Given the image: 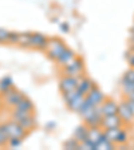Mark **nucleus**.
<instances>
[{
    "instance_id": "1",
    "label": "nucleus",
    "mask_w": 134,
    "mask_h": 150,
    "mask_svg": "<svg viewBox=\"0 0 134 150\" xmlns=\"http://www.w3.org/2000/svg\"><path fill=\"white\" fill-rule=\"evenodd\" d=\"M11 118L16 121L23 129L31 133L36 127V118L34 115V111H24V110L11 109Z\"/></svg>"
},
{
    "instance_id": "2",
    "label": "nucleus",
    "mask_w": 134,
    "mask_h": 150,
    "mask_svg": "<svg viewBox=\"0 0 134 150\" xmlns=\"http://www.w3.org/2000/svg\"><path fill=\"white\" fill-rule=\"evenodd\" d=\"M66 47L67 46H66V43L62 40V39H59V38H50L44 52H46V55H47L48 59L55 62V60L59 58L60 54L65 51Z\"/></svg>"
},
{
    "instance_id": "3",
    "label": "nucleus",
    "mask_w": 134,
    "mask_h": 150,
    "mask_svg": "<svg viewBox=\"0 0 134 150\" xmlns=\"http://www.w3.org/2000/svg\"><path fill=\"white\" fill-rule=\"evenodd\" d=\"M84 72V60L81 56H75L71 62H69L65 67H62V74L63 75H70V76H82Z\"/></svg>"
},
{
    "instance_id": "4",
    "label": "nucleus",
    "mask_w": 134,
    "mask_h": 150,
    "mask_svg": "<svg viewBox=\"0 0 134 150\" xmlns=\"http://www.w3.org/2000/svg\"><path fill=\"white\" fill-rule=\"evenodd\" d=\"M6 130L7 135H8V139L11 138H27L28 134H30V131H27L26 129H23L22 126L19 125L16 121H13L12 118L9 119V121H6L4 123H1Z\"/></svg>"
},
{
    "instance_id": "5",
    "label": "nucleus",
    "mask_w": 134,
    "mask_h": 150,
    "mask_svg": "<svg viewBox=\"0 0 134 150\" xmlns=\"http://www.w3.org/2000/svg\"><path fill=\"white\" fill-rule=\"evenodd\" d=\"M62 95H63V100L67 105L69 110H71L74 112H78L79 107H81V105L84 100L83 94H81L78 90H74V91H70V93H63Z\"/></svg>"
},
{
    "instance_id": "6",
    "label": "nucleus",
    "mask_w": 134,
    "mask_h": 150,
    "mask_svg": "<svg viewBox=\"0 0 134 150\" xmlns=\"http://www.w3.org/2000/svg\"><path fill=\"white\" fill-rule=\"evenodd\" d=\"M23 97H24V94L20 93V91H19L18 88H15V86H13L12 88H9L8 91L1 94V102H3V105L7 109H13V107L16 106V103L22 99Z\"/></svg>"
},
{
    "instance_id": "7",
    "label": "nucleus",
    "mask_w": 134,
    "mask_h": 150,
    "mask_svg": "<svg viewBox=\"0 0 134 150\" xmlns=\"http://www.w3.org/2000/svg\"><path fill=\"white\" fill-rule=\"evenodd\" d=\"M81 78V76H79ZM79 78L77 76H70V75H62L59 79V90L60 93H70V91L77 90L79 83Z\"/></svg>"
},
{
    "instance_id": "8",
    "label": "nucleus",
    "mask_w": 134,
    "mask_h": 150,
    "mask_svg": "<svg viewBox=\"0 0 134 150\" xmlns=\"http://www.w3.org/2000/svg\"><path fill=\"white\" fill-rule=\"evenodd\" d=\"M118 115L121 117L123 125H129V123H133L134 122V112L129 107L126 99H123L122 102L118 103Z\"/></svg>"
},
{
    "instance_id": "9",
    "label": "nucleus",
    "mask_w": 134,
    "mask_h": 150,
    "mask_svg": "<svg viewBox=\"0 0 134 150\" xmlns=\"http://www.w3.org/2000/svg\"><path fill=\"white\" fill-rule=\"evenodd\" d=\"M98 109H99V112L102 114V117L117 114L118 112V102H116L114 99H110V98H106L98 106Z\"/></svg>"
},
{
    "instance_id": "10",
    "label": "nucleus",
    "mask_w": 134,
    "mask_h": 150,
    "mask_svg": "<svg viewBox=\"0 0 134 150\" xmlns=\"http://www.w3.org/2000/svg\"><path fill=\"white\" fill-rule=\"evenodd\" d=\"M48 39H50V38L44 34H40V32H32L31 48H35V50H39V51H44L47 47V43H48Z\"/></svg>"
},
{
    "instance_id": "11",
    "label": "nucleus",
    "mask_w": 134,
    "mask_h": 150,
    "mask_svg": "<svg viewBox=\"0 0 134 150\" xmlns=\"http://www.w3.org/2000/svg\"><path fill=\"white\" fill-rule=\"evenodd\" d=\"M123 126V122H122L121 117L117 114H111V115H105L102 117V122H101V127L105 130V129H110V127H121Z\"/></svg>"
},
{
    "instance_id": "12",
    "label": "nucleus",
    "mask_w": 134,
    "mask_h": 150,
    "mask_svg": "<svg viewBox=\"0 0 134 150\" xmlns=\"http://www.w3.org/2000/svg\"><path fill=\"white\" fill-rule=\"evenodd\" d=\"M86 99H87L89 102L93 103L94 106H99L101 103L106 99V95L102 93V90H101L98 86H94L93 90L86 95Z\"/></svg>"
},
{
    "instance_id": "13",
    "label": "nucleus",
    "mask_w": 134,
    "mask_h": 150,
    "mask_svg": "<svg viewBox=\"0 0 134 150\" xmlns=\"http://www.w3.org/2000/svg\"><path fill=\"white\" fill-rule=\"evenodd\" d=\"M94 86H95V83H94L93 79H90L89 76H86V75H82L81 78H79V83H78L77 90L86 97V95H87V94L93 90Z\"/></svg>"
},
{
    "instance_id": "14",
    "label": "nucleus",
    "mask_w": 134,
    "mask_h": 150,
    "mask_svg": "<svg viewBox=\"0 0 134 150\" xmlns=\"http://www.w3.org/2000/svg\"><path fill=\"white\" fill-rule=\"evenodd\" d=\"M98 110V106H94L91 102H89L87 99H86V97H84V100H83V103L81 105V107H79V110H78V114L82 117V119H86V118H89L90 115H93L94 112Z\"/></svg>"
},
{
    "instance_id": "15",
    "label": "nucleus",
    "mask_w": 134,
    "mask_h": 150,
    "mask_svg": "<svg viewBox=\"0 0 134 150\" xmlns=\"http://www.w3.org/2000/svg\"><path fill=\"white\" fill-rule=\"evenodd\" d=\"M75 56H77L75 51L72 50V48H70V47H66L65 51H63V52L60 54L59 58H58V59H56L55 62H56V64H58V66L60 67V69H62V67H65V66L69 62H71V60L74 59Z\"/></svg>"
},
{
    "instance_id": "16",
    "label": "nucleus",
    "mask_w": 134,
    "mask_h": 150,
    "mask_svg": "<svg viewBox=\"0 0 134 150\" xmlns=\"http://www.w3.org/2000/svg\"><path fill=\"white\" fill-rule=\"evenodd\" d=\"M103 137V129L99 126H95V127H89V134H87V139L91 145L94 146L95 150V145L99 142V139Z\"/></svg>"
},
{
    "instance_id": "17",
    "label": "nucleus",
    "mask_w": 134,
    "mask_h": 150,
    "mask_svg": "<svg viewBox=\"0 0 134 150\" xmlns=\"http://www.w3.org/2000/svg\"><path fill=\"white\" fill-rule=\"evenodd\" d=\"M87 134H89V126L84 123V125H79L75 127L74 133H72V137L81 144V142H84L87 139Z\"/></svg>"
},
{
    "instance_id": "18",
    "label": "nucleus",
    "mask_w": 134,
    "mask_h": 150,
    "mask_svg": "<svg viewBox=\"0 0 134 150\" xmlns=\"http://www.w3.org/2000/svg\"><path fill=\"white\" fill-rule=\"evenodd\" d=\"M13 109L24 110V111H34V102H32L30 98H27V97L24 95L22 99H20L18 103H16V106L13 107Z\"/></svg>"
},
{
    "instance_id": "19",
    "label": "nucleus",
    "mask_w": 134,
    "mask_h": 150,
    "mask_svg": "<svg viewBox=\"0 0 134 150\" xmlns=\"http://www.w3.org/2000/svg\"><path fill=\"white\" fill-rule=\"evenodd\" d=\"M101 122H102V114L99 112V109L94 112L93 115H90L89 118L84 119V123L89 127H95V126H99L101 127Z\"/></svg>"
},
{
    "instance_id": "20",
    "label": "nucleus",
    "mask_w": 134,
    "mask_h": 150,
    "mask_svg": "<svg viewBox=\"0 0 134 150\" xmlns=\"http://www.w3.org/2000/svg\"><path fill=\"white\" fill-rule=\"evenodd\" d=\"M116 146L117 145L114 144V142L107 139L105 133H103V137L101 138L99 142L95 145V150H113V149H116Z\"/></svg>"
},
{
    "instance_id": "21",
    "label": "nucleus",
    "mask_w": 134,
    "mask_h": 150,
    "mask_svg": "<svg viewBox=\"0 0 134 150\" xmlns=\"http://www.w3.org/2000/svg\"><path fill=\"white\" fill-rule=\"evenodd\" d=\"M31 39H32V32H20L18 46L23 47V48H31Z\"/></svg>"
},
{
    "instance_id": "22",
    "label": "nucleus",
    "mask_w": 134,
    "mask_h": 150,
    "mask_svg": "<svg viewBox=\"0 0 134 150\" xmlns=\"http://www.w3.org/2000/svg\"><path fill=\"white\" fill-rule=\"evenodd\" d=\"M128 142H129V133H128V130L122 126L118 133V137H117L116 145H118V146H125Z\"/></svg>"
},
{
    "instance_id": "23",
    "label": "nucleus",
    "mask_w": 134,
    "mask_h": 150,
    "mask_svg": "<svg viewBox=\"0 0 134 150\" xmlns=\"http://www.w3.org/2000/svg\"><path fill=\"white\" fill-rule=\"evenodd\" d=\"M13 87V79L11 76H3L0 79V93L3 94Z\"/></svg>"
},
{
    "instance_id": "24",
    "label": "nucleus",
    "mask_w": 134,
    "mask_h": 150,
    "mask_svg": "<svg viewBox=\"0 0 134 150\" xmlns=\"http://www.w3.org/2000/svg\"><path fill=\"white\" fill-rule=\"evenodd\" d=\"M121 127H122V126H121ZM121 127H110V129H105V130H103V133H105V135H106L107 139L111 141V142H114V144H116L117 137H118V133H119V130H121Z\"/></svg>"
},
{
    "instance_id": "25",
    "label": "nucleus",
    "mask_w": 134,
    "mask_h": 150,
    "mask_svg": "<svg viewBox=\"0 0 134 150\" xmlns=\"http://www.w3.org/2000/svg\"><path fill=\"white\" fill-rule=\"evenodd\" d=\"M121 90L123 93V95H129V94L134 93V82H129V81H123L121 79Z\"/></svg>"
},
{
    "instance_id": "26",
    "label": "nucleus",
    "mask_w": 134,
    "mask_h": 150,
    "mask_svg": "<svg viewBox=\"0 0 134 150\" xmlns=\"http://www.w3.org/2000/svg\"><path fill=\"white\" fill-rule=\"evenodd\" d=\"M63 147H65V149H67V150H74V149L79 150V142L75 139L74 137H72V138L67 139L65 144H63Z\"/></svg>"
},
{
    "instance_id": "27",
    "label": "nucleus",
    "mask_w": 134,
    "mask_h": 150,
    "mask_svg": "<svg viewBox=\"0 0 134 150\" xmlns=\"http://www.w3.org/2000/svg\"><path fill=\"white\" fill-rule=\"evenodd\" d=\"M4 146H8V135H7L3 125L0 123V147H4Z\"/></svg>"
},
{
    "instance_id": "28",
    "label": "nucleus",
    "mask_w": 134,
    "mask_h": 150,
    "mask_svg": "<svg viewBox=\"0 0 134 150\" xmlns=\"http://www.w3.org/2000/svg\"><path fill=\"white\" fill-rule=\"evenodd\" d=\"M9 30L7 28H0V44H6L8 43V38H9Z\"/></svg>"
},
{
    "instance_id": "29",
    "label": "nucleus",
    "mask_w": 134,
    "mask_h": 150,
    "mask_svg": "<svg viewBox=\"0 0 134 150\" xmlns=\"http://www.w3.org/2000/svg\"><path fill=\"white\" fill-rule=\"evenodd\" d=\"M23 141H24L23 138H11V139H8V146L16 149V147L22 146V145H23Z\"/></svg>"
},
{
    "instance_id": "30",
    "label": "nucleus",
    "mask_w": 134,
    "mask_h": 150,
    "mask_svg": "<svg viewBox=\"0 0 134 150\" xmlns=\"http://www.w3.org/2000/svg\"><path fill=\"white\" fill-rule=\"evenodd\" d=\"M19 35H20V32H16V31H11V32H9L8 44H18V42H19Z\"/></svg>"
},
{
    "instance_id": "31",
    "label": "nucleus",
    "mask_w": 134,
    "mask_h": 150,
    "mask_svg": "<svg viewBox=\"0 0 134 150\" xmlns=\"http://www.w3.org/2000/svg\"><path fill=\"white\" fill-rule=\"evenodd\" d=\"M128 62H129V66H130L131 69H134V51H130V52H129Z\"/></svg>"
},
{
    "instance_id": "32",
    "label": "nucleus",
    "mask_w": 134,
    "mask_h": 150,
    "mask_svg": "<svg viewBox=\"0 0 134 150\" xmlns=\"http://www.w3.org/2000/svg\"><path fill=\"white\" fill-rule=\"evenodd\" d=\"M60 31H62V32H66V34H67V32H70V25H69V23H62V24H60Z\"/></svg>"
},
{
    "instance_id": "33",
    "label": "nucleus",
    "mask_w": 134,
    "mask_h": 150,
    "mask_svg": "<svg viewBox=\"0 0 134 150\" xmlns=\"http://www.w3.org/2000/svg\"><path fill=\"white\" fill-rule=\"evenodd\" d=\"M55 127H56L55 122H47V123H46V130H48V131L55 130Z\"/></svg>"
},
{
    "instance_id": "34",
    "label": "nucleus",
    "mask_w": 134,
    "mask_h": 150,
    "mask_svg": "<svg viewBox=\"0 0 134 150\" xmlns=\"http://www.w3.org/2000/svg\"><path fill=\"white\" fill-rule=\"evenodd\" d=\"M126 99V98H125ZM126 102H128V105H129V107L131 109V111L134 112V100H129V99H126Z\"/></svg>"
},
{
    "instance_id": "35",
    "label": "nucleus",
    "mask_w": 134,
    "mask_h": 150,
    "mask_svg": "<svg viewBox=\"0 0 134 150\" xmlns=\"http://www.w3.org/2000/svg\"><path fill=\"white\" fill-rule=\"evenodd\" d=\"M126 99H129V100H134V93H131V94H129V95H126Z\"/></svg>"
},
{
    "instance_id": "36",
    "label": "nucleus",
    "mask_w": 134,
    "mask_h": 150,
    "mask_svg": "<svg viewBox=\"0 0 134 150\" xmlns=\"http://www.w3.org/2000/svg\"><path fill=\"white\" fill-rule=\"evenodd\" d=\"M130 34H134V24L131 25V28H130Z\"/></svg>"
},
{
    "instance_id": "37",
    "label": "nucleus",
    "mask_w": 134,
    "mask_h": 150,
    "mask_svg": "<svg viewBox=\"0 0 134 150\" xmlns=\"http://www.w3.org/2000/svg\"><path fill=\"white\" fill-rule=\"evenodd\" d=\"M133 123H134V122H133Z\"/></svg>"
}]
</instances>
